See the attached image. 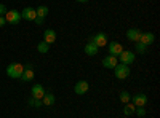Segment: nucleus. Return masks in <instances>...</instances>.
Here are the masks:
<instances>
[{
    "label": "nucleus",
    "instance_id": "20e7f679",
    "mask_svg": "<svg viewBox=\"0 0 160 118\" xmlns=\"http://www.w3.org/2000/svg\"><path fill=\"white\" fill-rule=\"evenodd\" d=\"M5 19H7V22H10V24H18L22 18H21V13H19L18 10H8V11L5 13Z\"/></svg>",
    "mask_w": 160,
    "mask_h": 118
},
{
    "label": "nucleus",
    "instance_id": "cd10ccee",
    "mask_svg": "<svg viewBox=\"0 0 160 118\" xmlns=\"http://www.w3.org/2000/svg\"><path fill=\"white\" fill-rule=\"evenodd\" d=\"M24 69H34V67H32V64H26V65H24Z\"/></svg>",
    "mask_w": 160,
    "mask_h": 118
},
{
    "label": "nucleus",
    "instance_id": "412c9836",
    "mask_svg": "<svg viewBox=\"0 0 160 118\" xmlns=\"http://www.w3.org/2000/svg\"><path fill=\"white\" fill-rule=\"evenodd\" d=\"M29 106H32V107H42L43 104H42V99H35V97H31V99H29Z\"/></svg>",
    "mask_w": 160,
    "mask_h": 118
},
{
    "label": "nucleus",
    "instance_id": "f03ea898",
    "mask_svg": "<svg viewBox=\"0 0 160 118\" xmlns=\"http://www.w3.org/2000/svg\"><path fill=\"white\" fill-rule=\"evenodd\" d=\"M114 75L115 78H118V80H125V78L130 77V67L122 62H118L115 67H114Z\"/></svg>",
    "mask_w": 160,
    "mask_h": 118
},
{
    "label": "nucleus",
    "instance_id": "f8f14e48",
    "mask_svg": "<svg viewBox=\"0 0 160 118\" xmlns=\"http://www.w3.org/2000/svg\"><path fill=\"white\" fill-rule=\"evenodd\" d=\"M43 42H47L48 45L55 43V42H56V32L53 31V29H47V31L43 32Z\"/></svg>",
    "mask_w": 160,
    "mask_h": 118
},
{
    "label": "nucleus",
    "instance_id": "4468645a",
    "mask_svg": "<svg viewBox=\"0 0 160 118\" xmlns=\"http://www.w3.org/2000/svg\"><path fill=\"white\" fill-rule=\"evenodd\" d=\"M31 93H32V97H35V99H42V97L45 96V89H43L42 85H34L32 89H31Z\"/></svg>",
    "mask_w": 160,
    "mask_h": 118
},
{
    "label": "nucleus",
    "instance_id": "aec40b11",
    "mask_svg": "<svg viewBox=\"0 0 160 118\" xmlns=\"http://www.w3.org/2000/svg\"><path fill=\"white\" fill-rule=\"evenodd\" d=\"M48 43L47 42H40L38 45H37V50H38V53H48Z\"/></svg>",
    "mask_w": 160,
    "mask_h": 118
},
{
    "label": "nucleus",
    "instance_id": "2eb2a0df",
    "mask_svg": "<svg viewBox=\"0 0 160 118\" xmlns=\"http://www.w3.org/2000/svg\"><path fill=\"white\" fill-rule=\"evenodd\" d=\"M98 51H99V46H96L93 42H88L87 46H85V53L88 56H96L98 54Z\"/></svg>",
    "mask_w": 160,
    "mask_h": 118
},
{
    "label": "nucleus",
    "instance_id": "423d86ee",
    "mask_svg": "<svg viewBox=\"0 0 160 118\" xmlns=\"http://www.w3.org/2000/svg\"><path fill=\"white\" fill-rule=\"evenodd\" d=\"M90 42H93V43H95L96 46H106V45H108V35H106L104 32H99V34H96V35H93L91 37V40Z\"/></svg>",
    "mask_w": 160,
    "mask_h": 118
},
{
    "label": "nucleus",
    "instance_id": "9b49d317",
    "mask_svg": "<svg viewBox=\"0 0 160 118\" xmlns=\"http://www.w3.org/2000/svg\"><path fill=\"white\" fill-rule=\"evenodd\" d=\"M117 64H118V59H117L115 56H112V54L106 56V58L102 59V65H104L106 69H114Z\"/></svg>",
    "mask_w": 160,
    "mask_h": 118
},
{
    "label": "nucleus",
    "instance_id": "f3484780",
    "mask_svg": "<svg viewBox=\"0 0 160 118\" xmlns=\"http://www.w3.org/2000/svg\"><path fill=\"white\" fill-rule=\"evenodd\" d=\"M55 101H56V99H55V96H53L51 93H48V94L45 93V96L42 97V104H43V106H47V107H48V106H53V104H55Z\"/></svg>",
    "mask_w": 160,
    "mask_h": 118
},
{
    "label": "nucleus",
    "instance_id": "bb28decb",
    "mask_svg": "<svg viewBox=\"0 0 160 118\" xmlns=\"http://www.w3.org/2000/svg\"><path fill=\"white\" fill-rule=\"evenodd\" d=\"M34 21H35V24H38V26H40V24H43V18H38V16H37Z\"/></svg>",
    "mask_w": 160,
    "mask_h": 118
},
{
    "label": "nucleus",
    "instance_id": "0eeeda50",
    "mask_svg": "<svg viewBox=\"0 0 160 118\" xmlns=\"http://www.w3.org/2000/svg\"><path fill=\"white\" fill-rule=\"evenodd\" d=\"M108 45H109V46H108L109 54H112V56H115V58H118V54L123 51L122 43H118V42H111V43H108Z\"/></svg>",
    "mask_w": 160,
    "mask_h": 118
},
{
    "label": "nucleus",
    "instance_id": "dca6fc26",
    "mask_svg": "<svg viewBox=\"0 0 160 118\" xmlns=\"http://www.w3.org/2000/svg\"><path fill=\"white\" fill-rule=\"evenodd\" d=\"M34 69H24L22 75H21V80L22 82H32L34 80Z\"/></svg>",
    "mask_w": 160,
    "mask_h": 118
},
{
    "label": "nucleus",
    "instance_id": "6ab92c4d",
    "mask_svg": "<svg viewBox=\"0 0 160 118\" xmlns=\"http://www.w3.org/2000/svg\"><path fill=\"white\" fill-rule=\"evenodd\" d=\"M135 110H136V107H135V104L133 102H127L125 104V109H123V113L128 116V115H133L135 113Z\"/></svg>",
    "mask_w": 160,
    "mask_h": 118
},
{
    "label": "nucleus",
    "instance_id": "9d476101",
    "mask_svg": "<svg viewBox=\"0 0 160 118\" xmlns=\"http://www.w3.org/2000/svg\"><path fill=\"white\" fill-rule=\"evenodd\" d=\"M133 104H135V107H144L146 104H148V96L139 93V94H135L133 96Z\"/></svg>",
    "mask_w": 160,
    "mask_h": 118
},
{
    "label": "nucleus",
    "instance_id": "5701e85b",
    "mask_svg": "<svg viewBox=\"0 0 160 118\" xmlns=\"http://www.w3.org/2000/svg\"><path fill=\"white\" fill-rule=\"evenodd\" d=\"M120 101H122L123 104L130 102V94L127 93V91H122V93H120Z\"/></svg>",
    "mask_w": 160,
    "mask_h": 118
},
{
    "label": "nucleus",
    "instance_id": "6e6552de",
    "mask_svg": "<svg viewBox=\"0 0 160 118\" xmlns=\"http://www.w3.org/2000/svg\"><path fill=\"white\" fill-rule=\"evenodd\" d=\"M155 40V35L152 32H141V37H139V42L146 46H151Z\"/></svg>",
    "mask_w": 160,
    "mask_h": 118
},
{
    "label": "nucleus",
    "instance_id": "393cba45",
    "mask_svg": "<svg viewBox=\"0 0 160 118\" xmlns=\"http://www.w3.org/2000/svg\"><path fill=\"white\" fill-rule=\"evenodd\" d=\"M8 10H7V7L3 5V3H0V16H5V13H7Z\"/></svg>",
    "mask_w": 160,
    "mask_h": 118
},
{
    "label": "nucleus",
    "instance_id": "a878e982",
    "mask_svg": "<svg viewBox=\"0 0 160 118\" xmlns=\"http://www.w3.org/2000/svg\"><path fill=\"white\" fill-rule=\"evenodd\" d=\"M5 24H7V19H5V16H0V27H3Z\"/></svg>",
    "mask_w": 160,
    "mask_h": 118
},
{
    "label": "nucleus",
    "instance_id": "4be33fe9",
    "mask_svg": "<svg viewBox=\"0 0 160 118\" xmlns=\"http://www.w3.org/2000/svg\"><path fill=\"white\" fill-rule=\"evenodd\" d=\"M136 51H138L139 54H144L146 51H148V46H146V45H142L141 42H136Z\"/></svg>",
    "mask_w": 160,
    "mask_h": 118
},
{
    "label": "nucleus",
    "instance_id": "1a4fd4ad",
    "mask_svg": "<svg viewBox=\"0 0 160 118\" xmlns=\"http://www.w3.org/2000/svg\"><path fill=\"white\" fill-rule=\"evenodd\" d=\"M21 18L28 19V21H34V19L37 18V11H35V8H32V7L24 8L22 13H21Z\"/></svg>",
    "mask_w": 160,
    "mask_h": 118
},
{
    "label": "nucleus",
    "instance_id": "c85d7f7f",
    "mask_svg": "<svg viewBox=\"0 0 160 118\" xmlns=\"http://www.w3.org/2000/svg\"><path fill=\"white\" fill-rule=\"evenodd\" d=\"M77 2H80V3H85V2H88V0H77Z\"/></svg>",
    "mask_w": 160,
    "mask_h": 118
},
{
    "label": "nucleus",
    "instance_id": "39448f33",
    "mask_svg": "<svg viewBox=\"0 0 160 118\" xmlns=\"http://www.w3.org/2000/svg\"><path fill=\"white\" fill-rule=\"evenodd\" d=\"M90 89V85L87 80H80L74 85V91H75V94L78 96H82V94H87V91Z\"/></svg>",
    "mask_w": 160,
    "mask_h": 118
},
{
    "label": "nucleus",
    "instance_id": "ddd939ff",
    "mask_svg": "<svg viewBox=\"0 0 160 118\" xmlns=\"http://www.w3.org/2000/svg\"><path fill=\"white\" fill-rule=\"evenodd\" d=\"M139 37H141V31L139 29H128L127 31V38L130 42H139Z\"/></svg>",
    "mask_w": 160,
    "mask_h": 118
},
{
    "label": "nucleus",
    "instance_id": "b1692460",
    "mask_svg": "<svg viewBox=\"0 0 160 118\" xmlns=\"http://www.w3.org/2000/svg\"><path fill=\"white\" fill-rule=\"evenodd\" d=\"M135 113H138L139 116H144V115H146V109H144V107H136Z\"/></svg>",
    "mask_w": 160,
    "mask_h": 118
},
{
    "label": "nucleus",
    "instance_id": "f257e3e1",
    "mask_svg": "<svg viewBox=\"0 0 160 118\" xmlns=\"http://www.w3.org/2000/svg\"><path fill=\"white\" fill-rule=\"evenodd\" d=\"M22 72H24V65L19 62H11L7 67V75L10 78H21Z\"/></svg>",
    "mask_w": 160,
    "mask_h": 118
},
{
    "label": "nucleus",
    "instance_id": "a211bd4d",
    "mask_svg": "<svg viewBox=\"0 0 160 118\" xmlns=\"http://www.w3.org/2000/svg\"><path fill=\"white\" fill-rule=\"evenodd\" d=\"M35 11H37V16L38 18H47L48 16V7H45V5H40L38 8H35Z\"/></svg>",
    "mask_w": 160,
    "mask_h": 118
},
{
    "label": "nucleus",
    "instance_id": "7ed1b4c3",
    "mask_svg": "<svg viewBox=\"0 0 160 118\" xmlns=\"http://www.w3.org/2000/svg\"><path fill=\"white\" fill-rule=\"evenodd\" d=\"M122 64H125V65H130V64H133L135 62V59H136V54L133 53V51H127V50H123L122 53L118 54V58H117Z\"/></svg>",
    "mask_w": 160,
    "mask_h": 118
}]
</instances>
